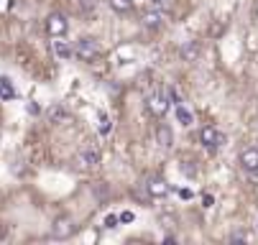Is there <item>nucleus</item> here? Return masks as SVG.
Masks as SVG:
<instances>
[{
    "instance_id": "dca6fc26",
    "label": "nucleus",
    "mask_w": 258,
    "mask_h": 245,
    "mask_svg": "<svg viewBox=\"0 0 258 245\" xmlns=\"http://www.w3.org/2000/svg\"><path fill=\"white\" fill-rule=\"evenodd\" d=\"M54 54H56L59 59H69V56H72V46H67V44H61V41H54Z\"/></svg>"
},
{
    "instance_id": "423d86ee",
    "label": "nucleus",
    "mask_w": 258,
    "mask_h": 245,
    "mask_svg": "<svg viewBox=\"0 0 258 245\" xmlns=\"http://www.w3.org/2000/svg\"><path fill=\"white\" fill-rule=\"evenodd\" d=\"M143 187H146V194H149L151 199H164L171 192V187H169V182L164 177H149Z\"/></svg>"
},
{
    "instance_id": "4be33fe9",
    "label": "nucleus",
    "mask_w": 258,
    "mask_h": 245,
    "mask_svg": "<svg viewBox=\"0 0 258 245\" xmlns=\"http://www.w3.org/2000/svg\"><path fill=\"white\" fill-rule=\"evenodd\" d=\"M133 220H136L133 212H123V215H120V222H133Z\"/></svg>"
},
{
    "instance_id": "4468645a",
    "label": "nucleus",
    "mask_w": 258,
    "mask_h": 245,
    "mask_svg": "<svg viewBox=\"0 0 258 245\" xmlns=\"http://www.w3.org/2000/svg\"><path fill=\"white\" fill-rule=\"evenodd\" d=\"M174 113H176V118H179V123H181L184 128H187V125H192V123H195V118H192V113H189L187 108H184V105H181V102H179V105H176V108H174Z\"/></svg>"
},
{
    "instance_id": "6e6552de",
    "label": "nucleus",
    "mask_w": 258,
    "mask_h": 245,
    "mask_svg": "<svg viewBox=\"0 0 258 245\" xmlns=\"http://www.w3.org/2000/svg\"><path fill=\"white\" fill-rule=\"evenodd\" d=\"M141 23H143V28H149V31H159L161 23H164V13L156 11V8H149V11L141 13Z\"/></svg>"
},
{
    "instance_id": "ddd939ff",
    "label": "nucleus",
    "mask_w": 258,
    "mask_h": 245,
    "mask_svg": "<svg viewBox=\"0 0 258 245\" xmlns=\"http://www.w3.org/2000/svg\"><path fill=\"white\" fill-rule=\"evenodd\" d=\"M0 97L3 100H13L16 97V87L8 77H0Z\"/></svg>"
},
{
    "instance_id": "5701e85b",
    "label": "nucleus",
    "mask_w": 258,
    "mask_h": 245,
    "mask_svg": "<svg viewBox=\"0 0 258 245\" xmlns=\"http://www.w3.org/2000/svg\"><path fill=\"white\" fill-rule=\"evenodd\" d=\"M85 237H87V242H95V240H100V232H87Z\"/></svg>"
},
{
    "instance_id": "f8f14e48",
    "label": "nucleus",
    "mask_w": 258,
    "mask_h": 245,
    "mask_svg": "<svg viewBox=\"0 0 258 245\" xmlns=\"http://www.w3.org/2000/svg\"><path fill=\"white\" fill-rule=\"evenodd\" d=\"M107 3H110V8H113L115 13H120V16H125V13H131L133 11V0H107Z\"/></svg>"
},
{
    "instance_id": "b1692460",
    "label": "nucleus",
    "mask_w": 258,
    "mask_h": 245,
    "mask_svg": "<svg viewBox=\"0 0 258 245\" xmlns=\"http://www.w3.org/2000/svg\"><path fill=\"white\" fill-rule=\"evenodd\" d=\"M154 3H164V0H154Z\"/></svg>"
},
{
    "instance_id": "7ed1b4c3",
    "label": "nucleus",
    "mask_w": 258,
    "mask_h": 245,
    "mask_svg": "<svg viewBox=\"0 0 258 245\" xmlns=\"http://www.w3.org/2000/svg\"><path fill=\"white\" fill-rule=\"evenodd\" d=\"M75 232H77V225H75V220H72L69 215H59L51 222V237H56V240H69Z\"/></svg>"
},
{
    "instance_id": "393cba45",
    "label": "nucleus",
    "mask_w": 258,
    "mask_h": 245,
    "mask_svg": "<svg viewBox=\"0 0 258 245\" xmlns=\"http://www.w3.org/2000/svg\"><path fill=\"white\" fill-rule=\"evenodd\" d=\"M255 16H258V11H255Z\"/></svg>"
},
{
    "instance_id": "9b49d317",
    "label": "nucleus",
    "mask_w": 258,
    "mask_h": 245,
    "mask_svg": "<svg viewBox=\"0 0 258 245\" xmlns=\"http://www.w3.org/2000/svg\"><path fill=\"white\" fill-rule=\"evenodd\" d=\"M179 54H181V59H184V61H197V56H200V44H197V41H187V44H181Z\"/></svg>"
},
{
    "instance_id": "a211bd4d",
    "label": "nucleus",
    "mask_w": 258,
    "mask_h": 245,
    "mask_svg": "<svg viewBox=\"0 0 258 245\" xmlns=\"http://www.w3.org/2000/svg\"><path fill=\"white\" fill-rule=\"evenodd\" d=\"M159 222H161L164 227H169V230H171V227H176V215H161V217H159Z\"/></svg>"
},
{
    "instance_id": "1a4fd4ad",
    "label": "nucleus",
    "mask_w": 258,
    "mask_h": 245,
    "mask_svg": "<svg viewBox=\"0 0 258 245\" xmlns=\"http://www.w3.org/2000/svg\"><path fill=\"white\" fill-rule=\"evenodd\" d=\"M240 169L248 174H258V148L240 151Z\"/></svg>"
},
{
    "instance_id": "f257e3e1",
    "label": "nucleus",
    "mask_w": 258,
    "mask_h": 245,
    "mask_svg": "<svg viewBox=\"0 0 258 245\" xmlns=\"http://www.w3.org/2000/svg\"><path fill=\"white\" fill-rule=\"evenodd\" d=\"M169 97L164 95V92H149L146 95V113H149L151 118H164L166 113H169Z\"/></svg>"
},
{
    "instance_id": "f03ea898",
    "label": "nucleus",
    "mask_w": 258,
    "mask_h": 245,
    "mask_svg": "<svg viewBox=\"0 0 258 245\" xmlns=\"http://www.w3.org/2000/svg\"><path fill=\"white\" fill-rule=\"evenodd\" d=\"M72 54H75L77 59H82V61H95V59L100 56V41H97V39H90V36H82V39L75 44Z\"/></svg>"
},
{
    "instance_id": "2eb2a0df",
    "label": "nucleus",
    "mask_w": 258,
    "mask_h": 245,
    "mask_svg": "<svg viewBox=\"0 0 258 245\" xmlns=\"http://www.w3.org/2000/svg\"><path fill=\"white\" fill-rule=\"evenodd\" d=\"M49 120H51L54 125H61V123L67 120V110L61 108V105H54V108H49Z\"/></svg>"
},
{
    "instance_id": "412c9836",
    "label": "nucleus",
    "mask_w": 258,
    "mask_h": 245,
    "mask_svg": "<svg viewBox=\"0 0 258 245\" xmlns=\"http://www.w3.org/2000/svg\"><path fill=\"white\" fill-rule=\"evenodd\" d=\"M26 110H28L31 115H39V105H36V102H28V105H26Z\"/></svg>"
},
{
    "instance_id": "6ab92c4d",
    "label": "nucleus",
    "mask_w": 258,
    "mask_h": 245,
    "mask_svg": "<svg viewBox=\"0 0 258 245\" xmlns=\"http://www.w3.org/2000/svg\"><path fill=\"white\" fill-rule=\"evenodd\" d=\"M118 222H120V217H118V215H107V217H105V227H107V230L118 227Z\"/></svg>"
},
{
    "instance_id": "f3484780",
    "label": "nucleus",
    "mask_w": 258,
    "mask_h": 245,
    "mask_svg": "<svg viewBox=\"0 0 258 245\" xmlns=\"http://www.w3.org/2000/svg\"><path fill=\"white\" fill-rule=\"evenodd\" d=\"M230 240H233V242H248V240H253V235L245 232V230H240V232H233Z\"/></svg>"
},
{
    "instance_id": "aec40b11",
    "label": "nucleus",
    "mask_w": 258,
    "mask_h": 245,
    "mask_svg": "<svg viewBox=\"0 0 258 245\" xmlns=\"http://www.w3.org/2000/svg\"><path fill=\"white\" fill-rule=\"evenodd\" d=\"M184 174H187V177H195V174H197V166H189V161H184Z\"/></svg>"
},
{
    "instance_id": "0eeeda50",
    "label": "nucleus",
    "mask_w": 258,
    "mask_h": 245,
    "mask_svg": "<svg viewBox=\"0 0 258 245\" xmlns=\"http://www.w3.org/2000/svg\"><path fill=\"white\" fill-rule=\"evenodd\" d=\"M75 164H77V169H80V171H90V169L100 166V153H97L95 148H85V151H80V153H77Z\"/></svg>"
},
{
    "instance_id": "39448f33",
    "label": "nucleus",
    "mask_w": 258,
    "mask_h": 245,
    "mask_svg": "<svg viewBox=\"0 0 258 245\" xmlns=\"http://www.w3.org/2000/svg\"><path fill=\"white\" fill-rule=\"evenodd\" d=\"M200 141H202V146H207V148H220V146L228 143V138H225L223 130H217L215 125H205V128L200 130Z\"/></svg>"
},
{
    "instance_id": "20e7f679",
    "label": "nucleus",
    "mask_w": 258,
    "mask_h": 245,
    "mask_svg": "<svg viewBox=\"0 0 258 245\" xmlns=\"http://www.w3.org/2000/svg\"><path fill=\"white\" fill-rule=\"evenodd\" d=\"M67 31H69V21L64 13H49L46 16V33L51 39H61L67 36Z\"/></svg>"
},
{
    "instance_id": "9d476101",
    "label": "nucleus",
    "mask_w": 258,
    "mask_h": 245,
    "mask_svg": "<svg viewBox=\"0 0 258 245\" xmlns=\"http://www.w3.org/2000/svg\"><path fill=\"white\" fill-rule=\"evenodd\" d=\"M156 143L161 148H171V143H174V133H171V128L166 123H159L156 125Z\"/></svg>"
}]
</instances>
